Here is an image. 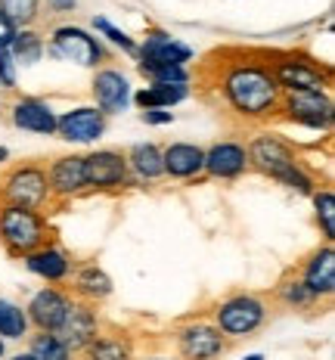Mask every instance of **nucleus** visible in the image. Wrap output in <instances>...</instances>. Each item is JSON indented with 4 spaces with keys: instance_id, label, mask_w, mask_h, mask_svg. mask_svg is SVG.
I'll list each match as a JSON object with an SVG mask.
<instances>
[{
    "instance_id": "nucleus-1",
    "label": "nucleus",
    "mask_w": 335,
    "mask_h": 360,
    "mask_svg": "<svg viewBox=\"0 0 335 360\" xmlns=\"http://www.w3.org/2000/svg\"><path fill=\"white\" fill-rule=\"evenodd\" d=\"M221 94L223 103L249 122H264L280 112L282 90L273 78L270 65L258 59H236L221 75Z\"/></svg>"
},
{
    "instance_id": "nucleus-2",
    "label": "nucleus",
    "mask_w": 335,
    "mask_h": 360,
    "mask_svg": "<svg viewBox=\"0 0 335 360\" xmlns=\"http://www.w3.org/2000/svg\"><path fill=\"white\" fill-rule=\"evenodd\" d=\"M249 153V168H255L258 174L277 180V184L295 190L298 196H314L317 193V177L304 168V162L298 159L289 140H282L273 131H261L245 143Z\"/></svg>"
},
{
    "instance_id": "nucleus-3",
    "label": "nucleus",
    "mask_w": 335,
    "mask_h": 360,
    "mask_svg": "<svg viewBox=\"0 0 335 360\" xmlns=\"http://www.w3.org/2000/svg\"><path fill=\"white\" fill-rule=\"evenodd\" d=\"M50 239H53V230H50V221L44 217V212L0 205V245L10 258H25L28 252L41 249Z\"/></svg>"
},
{
    "instance_id": "nucleus-4",
    "label": "nucleus",
    "mask_w": 335,
    "mask_h": 360,
    "mask_svg": "<svg viewBox=\"0 0 335 360\" xmlns=\"http://www.w3.org/2000/svg\"><path fill=\"white\" fill-rule=\"evenodd\" d=\"M270 307L255 292H236L214 304L211 323L221 329L227 339H251L258 329H264Z\"/></svg>"
},
{
    "instance_id": "nucleus-5",
    "label": "nucleus",
    "mask_w": 335,
    "mask_h": 360,
    "mask_svg": "<svg viewBox=\"0 0 335 360\" xmlns=\"http://www.w3.org/2000/svg\"><path fill=\"white\" fill-rule=\"evenodd\" d=\"M50 184L47 168L41 162H22L4 171L0 177V205H19L44 212L50 205Z\"/></svg>"
},
{
    "instance_id": "nucleus-6",
    "label": "nucleus",
    "mask_w": 335,
    "mask_h": 360,
    "mask_svg": "<svg viewBox=\"0 0 335 360\" xmlns=\"http://www.w3.org/2000/svg\"><path fill=\"white\" fill-rule=\"evenodd\" d=\"M267 65H270L282 94H329L332 87L329 65H320L317 59L304 53H280Z\"/></svg>"
},
{
    "instance_id": "nucleus-7",
    "label": "nucleus",
    "mask_w": 335,
    "mask_h": 360,
    "mask_svg": "<svg viewBox=\"0 0 335 360\" xmlns=\"http://www.w3.org/2000/svg\"><path fill=\"white\" fill-rule=\"evenodd\" d=\"M47 53L63 63H74L81 69H103L106 63V47H103L100 37H93L87 28L81 25H59L50 34Z\"/></svg>"
},
{
    "instance_id": "nucleus-8",
    "label": "nucleus",
    "mask_w": 335,
    "mask_h": 360,
    "mask_svg": "<svg viewBox=\"0 0 335 360\" xmlns=\"http://www.w3.org/2000/svg\"><path fill=\"white\" fill-rule=\"evenodd\" d=\"M280 115L308 131H332L335 103L329 94H282Z\"/></svg>"
},
{
    "instance_id": "nucleus-9",
    "label": "nucleus",
    "mask_w": 335,
    "mask_h": 360,
    "mask_svg": "<svg viewBox=\"0 0 335 360\" xmlns=\"http://www.w3.org/2000/svg\"><path fill=\"white\" fill-rule=\"evenodd\" d=\"M87 193H115L131 184V168L118 149H93L84 155Z\"/></svg>"
},
{
    "instance_id": "nucleus-10",
    "label": "nucleus",
    "mask_w": 335,
    "mask_h": 360,
    "mask_svg": "<svg viewBox=\"0 0 335 360\" xmlns=\"http://www.w3.org/2000/svg\"><path fill=\"white\" fill-rule=\"evenodd\" d=\"M230 348V339L211 320H186L177 326V351L183 360H221Z\"/></svg>"
},
{
    "instance_id": "nucleus-11",
    "label": "nucleus",
    "mask_w": 335,
    "mask_h": 360,
    "mask_svg": "<svg viewBox=\"0 0 335 360\" xmlns=\"http://www.w3.org/2000/svg\"><path fill=\"white\" fill-rule=\"evenodd\" d=\"M100 333H103V326H100V314H96V304L72 298L69 311H65L63 323H59V329H56V335L63 339L65 348H69L72 354H81V351H84L87 345H91Z\"/></svg>"
},
{
    "instance_id": "nucleus-12",
    "label": "nucleus",
    "mask_w": 335,
    "mask_h": 360,
    "mask_svg": "<svg viewBox=\"0 0 335 360\" xmlns=\"http://www.w3.org/2000/svg\"><path fill=\"white\" fill-rule=\"evenodd\" d=\"M196 50L190 44H183L180 37H174L171 32H162V28H149L146 37L137 44V63L146 65H186L192 63Z\"/></svg>"
},
{
    "instance_id": "nucleus-13",
    "label": "nucleus",
    "mask_w": 335,
    "mask_h": 360,
    "mask_svg": "<svg viewBox=\"0 0 335 360\" xmlns=\"http://www.w3.org/2000/svg\"><path fill=\"white\" fill-rule=\"evenodd\" d=\"M106 134V115L96 106H74L56 118V137L65 143H96Z\"/></svg>"
},
{
    "instance_id": "nucleus-14",
    "label": "nucleus",
    "mask_w": 335,
    "mask_h": 360,
    "mask_svg": "<svg viewBox=\"0 0 335 360\" xmlns=\"http://www.w3.org/2000/svg\"><path fill=\"white\" fill-rule=\"evenodd\" d=\"M72 304V292L63 286H44L41 292H34L32 302H28L25 314L28 323H32L34 333H56L59 323H63L65 311Z\"/></svg>"
},
{
    "instance_id": "nucleus-15",
    "label": "nucleus",
    "mask_w": 335,
    "mask_h": 360,
    "mask_svg": "<svg viewBox=\"0 0 335 360\" xmlns=\"http://www.w3.org/2000/svg\"><path fill=\"white\" fill-rule=\"evenodd\" d=\"M47 168V184H50V199L56 202H69L87 193V180H84V155H59Z\"/></svg>"
},
{
    "instance_id": "nucleus-16",
    "label": "nucleus",
    "mask_w": 335,
    "mask_h": 360,
    "mask_svg": "<svg viewBox=\"0 0 335 360\" xmlns=\"http://www.w3.org/2000/svg\"><path fill=\"white\" fill-rule=\"evenodd\" d=\"M22 264H25L28 274H34L37 280H44L47 286H63V283H69V276L74 270L72 255L65 252L63 245H56L53 239L44 243L41 249L28 252L25 258H22Z\"/></svg>"
},
{
    "instance_id": "nucleus-17",
    "label": "nucleus",
    "mask_w": 335,
    "mask_h": 360,
    "mask_svg": "<svg viewBox=\"0 0 335 360\" xmlns=\"http://www.w3.org/2000/svg\"><path fill=\"white\" fill-rule=\"evenodd\" d=\"M93 106L103 112V115H121V112H128L131 106V81L124 72L118 69H96L93 75Z\"/></svg>"
},
{
    "instance_id": "nucleus-18",
    "label": "nucleus",
    "mask_w": 335,
    "mask_h": 360,
    "mask_svg": "<svg viewBox=\"0 0 335 360\" xmlns=\"http://www.w3.org/2000/svg\"><path fill=\"white\" fill-rule=\"evenodd\" d=\"M301 283L308 286V292L317 302H329L335 295V249L329 243H323L320 249H314L304 258L301 270H298Z\"/></svg>"
},
{
    "instance_id": "nucleus-19",
    "label": "nucleus",
    "mask_w": 335,
    "mask_h": 360,
    "mask_svg": "<svg viewBox=\"0 0 335 360\" xmlns=\"http://www.w3.org/2000/svg\"><path fill=\"white\" fill-rule=\"evenodd\" d=\"M56 118L59 112L41 96H19L10 106V122L19 131L37 134V137H53L56 134Z\"/></svg>"
},
{
    "instance_id": "nucleus-20",
    "label": "nucleus",
    "mask_w": 335,
    "mask_h": 360,
    "mask_svg": "<svg viewBox=\"0 0 335 360\" xmlns=\"http://www.w3.org/2000/svg\"><path fill=\"white\" fill-rule=\"evenodd\" d=\"M249 171V153L239 140H218L205 149V174L214 180H239Z\"/></svg>"
},
{
    "instance_id": "nucleus-21",
    "label": "nucleus",
    "mask_w": 335,
    "mask_h": 360,
    "mask_svg": "<svg viewBox=\"0 0 335 360\" xmlns=\"http://www.w3.org/2000/svg\"><path fill=\"white\" fill-rule=\"evenodd\" d=\"M162 168L171 180H196L205 174V149L196 143H168L162 146Z\"/></svg>"
},
{
    "instance_id": "nucleus-22",
    "label": "nucleus",
    "mask_w": 335,
    "mask_h": 360,
    "mask_svg": "<svg viewBox=\"0 0 335 360\" xmlns=\"http://www.w3.org/2000/svg\"><path fill=\"white\" fill-rule=\"evenodd\" d=\"M69 292L72 298H78V302H106L112 295V289H115V283H112V276L103 270L100 264H81L78 270H72L69 276Z\"/></svg>"
},
{
    "instance_id": "nucleus-23",
    "label": "nucleus",
    "mask_w": 335,
    "mask_h": 360,
    "mask_svg": "<svg viewBox=\"0 0 335 360\" xmlns=\"http://www.w3.org/2000/svg\"><path fill=\"white\" fill-rule=\"evenodd\" d=\"M128 168H131V177L143 180V184H155V180L165 177V168H162V146L146 140V143H133L128 153Z\"/></svg>"
},
{
    "instance_id": "nucleus-24",
    "label": "nucleus",
    "mask_w": 335,
    "mask_h": 360,
    "mask_svg": "<svg viewBox=\"0 0 335 360\" xmlns=\"http://www.w3.org/2000/svg\"><path fill=\"white\" fill-rule=\"evenodd\" d=\"M190 100V84H146L131 94V103L140 109H174Z\"/></svg>"
},
{
    "instance_id": "nucleus-25",
    "label": "nucleus",
    "mask_w": 335,
    "mask_h": 360,
    "mask_svg": "<svg viewBox=\"0 0 335 360\" xmlns=\"http://www.w3.org/2000/svg\"><path fill=\"white\" fill-rule=\"evenodd\" d=\"M81 354L84 360H133V345L124 333H100Z\"/></svg>"
},
{
    "instance_id": "nucleus-26",
    "label": "nucleus",
    "mask_w": 335,
    "mask_h": 360,
    "mask_svg": "<svg viewBox=\"0 0 335 360\" xmlns=\"http://www.w3.org/2000/svg\"><path fill=\"white\" fill-rule=\"evenodd\" d=\"M32 335V323H28V314L25 307L10 302V298H0V339H28Z\"/></svg>"
},
{
    "instance_id": "nucleus-27",
    "label": "nucleus",
    "mask_w": 335,
    "mask_h": 360,
    "mask_svg": "<svg viewBox=\"0 0 335 360\" xmlns=\"http://www.w3.org/2000/svg\"><path fill=\"white\" fill-rule=\"evenodd\" d=\"M273 295H277L280 304L292 307V311H310V307L320 304L317 298L308 292V286L301 283V276H298V274L282 276V280L277 283V289H273Z\"/></svg>"
},
{
    "instance_id": "nucleus-28",
    "label": "nucleus",
    "mask_w": 335,
    "mask_h": 360,
    "mask_svg": "<svg viewBox=\"0 0 335 360\" xmlns=\"http://www.w3.org/2000/svg\"><path fill=\"white\" fill-rule=\"evenodd\" d=\"M10 53L16 59V65H34L47 53V44H44V37L37 34L34 28H19L10 44Z\"/></svg>"
},
{
    "instance_id": "nucleus-29",
    "label": "nucleus",
    "mask_w": 335,
    "mask_h": 360,
    "mask_svg": "<svg viewBox=\"0 0 335 360\" xmlns=\"http://www.w3.org/2000/svg\"><path fill=\"white\" fill-rule=\"evenodd\" d=\"M314 202V217H317V227L323 233L326 243H335V193L329 186H317V193L310 196Z\"/></svg>"
},
{
    "instance_id": "nucleus-30",
    "label": "nucleus",
    "mask_w": 335,
    "mask_h": 360,
    "mask_svg": "<svg viewBox=\"0 0 335 360\" xmlns=\"http://www.w3.org/2000/svg\"><path fill=\"white\" fill-rule=\"evenodd\" d=\"M28 354L34 360H72L74 357L56 333H32L28 335Z\"/></svg>"
},
{
    "instance_id": "nucleus-31",
    "label": "nucleus",
    "mask_w": 335,
    "mask_h": 360,
    "mask_svg": "<svg viewBox=\"0 0 335 360\" xmlns=\"http://www.w3.org/2000/svg\"><path fill=\"white\" fill-rule=\"evenodd\" d=\"M93 32L100 34V37H106V41L112 44V47H118L121 53H128V56H137V41L124 32V28H118L115 22H109L106 16H93Z\"/></svg>"
},
{
    "instance_id": "nucleus-32",
    "label": "nucleus",
    "mask_w": 335,
    "mask_h": 360,
    "mask_svg": "<svg viewBox=\"0 0 335 360\" xmlns=\"http://www.w3.org/2000/svg\"><path fill=\"white\" fill-rule=\"evenodd\" d=\"M137 72L149 84H190V69L186 65H146L137 63Z\"/></svg>"
},
{
    "instance_id": "nucleus-33",
    "label": "nucleus",
    "mask_w": 335,
    "mask_h": 360,
    "mask_svg": "<svg viewBox=\"0 0 335 360\" xmlns=\"http://www.w3.org/2000/svg\"><path fill=\"white\" fill-rule=\"evenodd\" d=\"M0 10L16 28H32L41 16V0H0Z\"/></svg>"
},
{
    "instance_id": "nucleus-34",
    "label": "nucleus",
    "mask_w": 335,
    "mask_h": 360,
    "mask_svg": "<svg viewBox=\"0 0 335 360\" xmlns=\"http://www.w3.org/2000/svg\"><path fill=\"white\" fill-rule=\"evenodd\" d=\"M16 59H13L10 47H0V90H13L16 87Z\"/></svg>"
},
{
    "instance_id": "nucleus-35",
    "label": "nucleus",
    "mask_w": 335,
    "mask_h": 360,
    "mask_svg": "<svg viewBox=\"0 0 335 360\" xmlns=\"http://www.w3.org/2000/svg\"><path fill=\"white\" fill-rule=\"evenodd\" d=\"M140 118H143V124H149V127L174 124V112H171V109H143V112H140Z\"/></svg>"
},
{
    "instance_id": "nucleus-36",
    "label": "nucleus",
    "mask_w": 335,
    "mask_h": 360,
    "mask_svg": "<svg viewBox=\"0 0 335 360\" xmlns=\"http://www.w3.org/2000/svg\"><path fill=\"white\" fill-rule=\"evenodd\" d=\"M16 32H19V28L13 25L10 16H6L4 10H0V47H10L13 37H16Z\"/></svg>"
},
{
    "instance_id": "nucleus-37",
    "label": "nucleus",
    "mask_w": 335,
    "mask_h": 360,
    "mask_svg": "<svg viewBox=\"0 0 335 360\" xmlns=\"http://www.w3.org/2000/svg\"><path fill=\"white\" fill-rule=\"evenodd\" d=\"M47 6L53 13H72L74 6H78V0H47Z\"/></svg>"
},
{
    "instance_id": "nucleus-38",
    "label": "nucleus",
    "mask_w": 335,
    "mask_h": 360,
    "mask_svg": "<svg viewBox=\"0 0 335 360\" xmlns=\"http://www.w3.org/2000/svg\"><path fill=\"white\" fill-rule=\"evenodd\" d=\"M6 162H10V149H6V146H0V168H4Z\"/></svg>"
},
{
    "instance_id": "nucleus-39",
    "label": "nucleus",
    "mask_w": 335,
    "mask_h": 360,
    "mask_svg": "<svg viewBox=\"0 0 335 360\" xmlns=\"http://www.w3.org/2000/svg\"><path fill=\"white\" fill-rule=\"evenodd\" d=\"M10 360H34V357H32V354H28V351H22V354H13Z\"/></svg>"
},
{
    "instance_id": "nucleus-40",
    "label": "nucleus",
    "mask_w": 335,
    "mask_h": 360,
    "mask_svg": "<svg viewBox=\"0 0 335 360\" xmlns=\"http://www.w3.org/2000/svg\"><path fill=\"white\" fill-rule=\"evenodd\" d=\"M242 360H264V354H245Z\"/></svg>"
},
{
    "instance_id": "nucleus-41",
    "label": "nucleus",
    "mask_w": 335,
    "mask_h": 360,
    "mask_svg": "<svg viewBox=\"0 0 335 360\" xmlns=\"http://www.w3.org/2000/svg\"><path fill=\"white\" fill-rule=\"evenodd\" d=\"M4 354H6V348H4V339H0V360H4Z\"/></svg>"
},
{
    "instance_id": "nucleus-42",
    "label": "nucleus",
    "mask_w": 335,
    "mask_h": 360,
    "mask_svg": "<svg viewBox=\"0 0 335 360\" xmlns=\"http://www.w3.org/2000/svg\"><path fill=\"white\" fill-rule=\"evenodd\" d=\"M146 360H171V357H146Z\"/></svg>"
},
{
    "instance_id": "nucleus-43",
    "label": "nucleus",
    "mask_w": 335,
    "mask_h": 360,
    "mask_svg": "<svg viewBox=\"0 0 335 360\" xmlns=\"http://www.w3.org/2000/svg\"><path fill=\"white\" fill-rule=\"evenodd\" d=\"M0 94H4V90H0Z\"/></svg>"
}]
</instances>
